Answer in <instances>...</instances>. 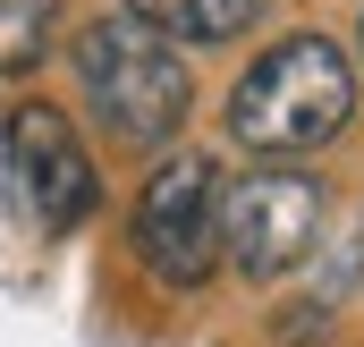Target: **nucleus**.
Instances as JSON below:
<instances>
[{
  "mask_svg": "<svg viewBox=\"0 0 364 347\" xmlns=\"http://www.w3.org/2000/svg\"><path fill=\"white\" fill-rule=\"evenodd\" d=\"M356 110V68L331 34H288L272 43L237 93H229V127L246 153H272V161H296V153H322Z\"/></svg>",
  "mask_w": 364,
  "mask_h": 347,
  "instance_id": "nucleus-1",
  "label": "nucleus"
},
{
  "mask_svg": "<svg viewBox=\"0 0 364 347\" xmlns=\"http://www.w3.org/2000/svg\"><path fill=\"white\" fill-rule=\"evenodd\" d=\"M77 85H85L93 119L119 136V144H170L186 119V60L170 34H153L144 17H127V9H110V17H93L85 34H77Z\"/></svg>",
  "mask_w": 364,
  "mask_h": 347,
  "instance_id": "nucleus-2",
  "label": "nucleus"
},
{
  "mask_svg": "<svg viewBox=\"0 0 364 347\" xmlns=\"http://www.w3.org/2000/svg\"><path fill=\"white\" fill-rule=\"evenodd\" d=\"M136 255L170 288H203L220 262V170L203 153H178L136 195Z\"/></svg>",
  "mask_w": 364,
  "mask_h": 347,
  "instance_id": "nucleus-3",
  "label": "nucleus"
},
{
  "mask_svg": "<svg viewBox=\"0 0 364 347\" xmlns=\"http://www.w3.org/2000/svg\"><path fill=\"white\" fill-rule=\"evenodd\" d=\"M322 246V186L296 170H255L246 186H220V262L246 279H279Z\"/></svg>",
  "mask_w": 364,
  "mask_h": 347,
  "instance_id": "nucleus-4",
  "label": "nucleus"
},
{
  "mask_svg": "<svg viewBox=\"0 0 364 347\" xmlns=\"http://www.w3.org/2000/svg\"><path fill=\"white\" fill-rule=\"evenodd\" d=\"M0 170H9V203L34 220V229H77L93 212V161L68 127V110L51 102H17L9 110V144H0Z\"/></svg>",
  "mask_w": 364,
  "mask_h": 347,
  "instance_id": "nucleus-5",
  "label": "nucleus"
},
{
  "mask_svg": "<svg viewBox=\"0 0 364 347\" xmlns=\"http://www.w3.org/2000/svg\"><path fill=\"white\" fill-rule=\"evenodd\" d=\"M263 9H272V0H127V17H144V26L170 34V43H229V34H246Z\"/></svg>",
  "mask_w": 364,
  "mask_h": 347,
  "instance_id": "nucleus-6",
  "label": "nucleus"
},
{
  "mask_svg": "<svg viewBox=\"0 0 364 347\" xmlns=\"http://www.w3.org/2000/svg\"><path fill=\"white\" fill-rule=\"evenodd\" d=\"M60 34V0H0V77H26Z\"/></svg>",
  "mask_w": 364,
  "mask_h": 347,
  "instance_id": "nucleus-7",
  "label": "nucleus"
}]
</instances>
